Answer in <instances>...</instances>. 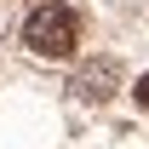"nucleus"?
<instances>
[{
	"instance_id": "1",
	"label": "nucleus",
	"mask_w": 149,
	"mask_h": 149,
	"mask_svg": "<svg viewBox=\"0 0 149 149\" xmlns=\"http://www.w3.org/2000/svg\"><path fill=\"white\" fill-rule=\"evenodd\" d=\"M23 46L35 57H69L74 46H80V17H74V6L40 0L35 12H29V23H23Z\"/></svg>"
},
{
	"instance_id": "2",
	"label": "nucleus",
	"mask_w": 149,
	"mask_h": 149,
	"mask_svg": "<svg viewBox=\"0 0 149 149\" xmlns=\"http://www.w3.org/2000/svg\"><path fill=\"white\" fill-rule=\"evenodd\" d=\"M115 80H120V69L103 57V63H86V69H80L74 92H80V97H109V92H115Z\"/></svg>"
},
{
	"instance_id": "3",
	"label": "nucleus",
	"mask_w": 149,
	"mask_h": 149,
	"mask_svg": "<svg viewBox=\"0 0 149 149\" xmlns=\"http://www.w3.org/2000/svg\"><path fill=\"white\" fill-rule=\"evenodd\" d=\"M132 97H138V103H149V74L138 80V86H132Z\"/></svg>"
}]
</instances>
